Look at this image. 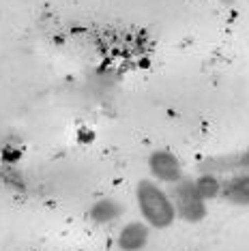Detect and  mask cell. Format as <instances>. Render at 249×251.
<instances>
[{
    "instance_id": "52a82bcc",
    "label": "cell",
    "mask_w": 249,
    "mask_h": 251,
    "mask_svg": "<svg viewBox=\"0 0 249 251\" xmlns=\"http://www.w3.org/2000/svg\"><path fill=\"white\" fill-rule=\"evenodd\" d=\"M196 191H198V196H200L202 200H206V198H215L219 191H222V182H219V178L215 174H202L200 178H198L196 182Z\"/></svg>"
},
{
    "instance_id": "8992f818",
    "label": "cell",
    "mask_w": 249,
    "mask_h": 251,
    "mask_svg": "<svg viewBox=\"0 0 249 251\" xmlns=\"http://www.w3.org/2000/svg\"><path fill=\"white\" fill-rule=\"evenodd\" d=\"M121 213H123V206L116 200L103 198V200H99L97 204H93V208H90V219H93L95 224H110V221H114Z\"/></svg>"
},
{
    "instance_id": "3957f363",
    "label": "cell",
    "mask_w": 249,
    "mask_h": 251,
    "mask_svg": "<svg viewBox=\"0 0 249 251\" xmlns=\"http://www.w3.org/2000/svg\"><path fill=\"white\" fill-rule=\"evenodd\" d=\"M149 168L155 178L163 182H176L183 178V170H180V161L172 155L170 151H155L149 157Z\"/></svg>"
},
{
    "instance_id": "ba28073f",
    "label": "cell",
    "mask_w": 249,
    "mask_h": 251,
    "mask_svg": "<svg viewBox=\"0 0 249 251\" xmlns=\"http://www.w3.org/2000/svg\"><path fill=\"white\" fill-rule=\"evenodd\" d=\"M208 170H249V148L245 152H241V155L228 159V161H219V159H215L213 163L206 165Z\"/></svg>"
},
{
    "instance_id": "277c9868",
    "label": "cell",
    "mask_w": 249,
    "mask_h": 251,
    "mask_svg": "<svg viewBox=\"0 0 249 251\" xmlns=\"http://www.w3.org/2000/svg\"><path fill=\"white\" fill-rule=\"evenodd\" d=\"M149 241V227L144 224H129L118 234V247L124 251H138Z\"/></svg>"
},
{
    "instance_id": "5b68a950",
    "label": "cell",
    "mask_w": 249,
    "mask_h": 251,
    "mask_svg": "<svg viewBox=\"0 0 249 251\" xmlns=\"http://www.w3.org/2000/svg\"><path fill=\"white\" fill-rule=\"evenodd\" d=\"M224 196L232 204H249V174H239L225 185Z\"/></svg>"
},
{
    "instance_id": "7a4b0ae2",
    "label": "cell",
    "mask_w": 249,
    "mask_h": 251,
    "mask_svg": "<svg viewBox=\"0 0 249 251\" xmlns=\"http://www.w3.org/2000/svg\"><path fill=\"white\" fill-rule=\"evenodd\" d=\"M174 196V210L183 217L187 221H200L202 217L206 215V206H204V200L198 196L194 180L189 178H180L176 180L172 189Z\"/></svg>"
},
{
    "instance_id": "9c48e42d",
    "label": "cell",
    "mask_w": 249,
    "mask_h": 251,
    "mask_svg": "<svg viewBox=\"0 0 249 251\" xmlns=\"http://www.w3.org/2000/svg\"><path fill=\"white\" fill-rule=\"evenodd\" d=\"M219 2H222V4H225V7H230V4H234L236 0H219Z\"/></svg>"
},
{
    "instance_id": "6da1fadb",
    "label": "cell",
    "mask_w": 249,
    "mask_h": 251,
    "mask_svg": "<svg viewBox=\"0 0 249 251\" xmlns=\"http://www.w3.org/2000/svg\"><path fill=\"white\" fill-rule=\"evenodd\" d=\"M138 204L146 221L155 227H168L176 217L168 193L161 191V187H157L152 180H142L138 185Z\"/></svg>"
}]
</instances>
